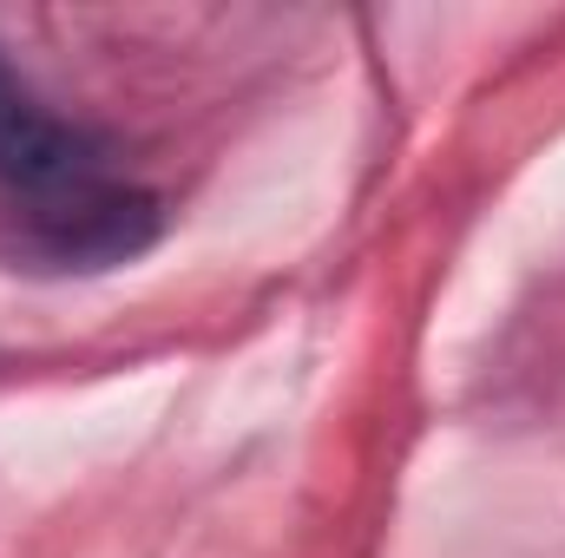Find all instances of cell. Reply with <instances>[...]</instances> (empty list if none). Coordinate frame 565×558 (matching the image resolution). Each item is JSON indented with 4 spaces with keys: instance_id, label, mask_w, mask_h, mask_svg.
Listing matches in <instances>:
<instances>
[{
    "instance_id": "1",
    "label": "cell",
    "mask_w": 565,
    "mask_h": 558,
    "mask_svg": "<svg viewBox=\"0 0 565 558\" xmlns=\"http://www.w3.org/2000/svg\"><path fill=\"white\" fill-rule=\"evenodd\" d=\"M0 204L53 264H126L151 244L158 204L113 164V144L60 119L0 60Z\"/></svg>"
}]
</instances>
